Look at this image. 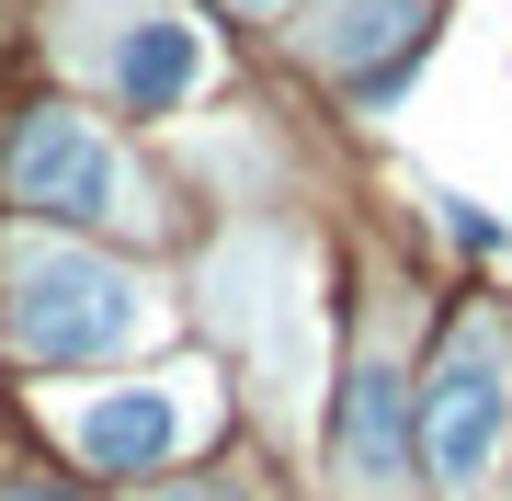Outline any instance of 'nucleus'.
<instances>
[{"label":"nucleus","mask_w":512,"mask_h":501,"mask_svg":"<svg viewBox=\"0 0 512 501\" xmlns=\"http://www.w3.org/2000/svg\"><path fill=\"white\" fill-rule=\"evenodd\" d=\"M239 12H285V0H239Z\"/></svg>","instance_id":"obj_9"},{"label":"nucleus","mask_w":512,"mask_h":501,"mask_svg":"<svg viewBox=\"0 0 512 501\" xmlns=\"http://www.w3.org/2000/svg\"><path fill=\"white\" fill-rule=\"evenodd\" d=\"M57 433H69V456L103 467V479H148V467H171L205 433V388H183V376H160V388H103V399L57 410Z\"/></svg>","instance_id":"obj_4"},{"label":"nucleus","mask_w":512,"mask_h":501,"mask_svg":"<svg viewBox=\"0 0 512 501\" xmlns=\"http://www.w3.org/2000/svg\"><path fill=\"white\" fill-rule=\"evenodd\" d=\"M148 501H251L239 479H171V490H148Z\"/></svg>","instance_id":"obj_8"},{"label":"nucleus","mask_w":512,"mask_h":501,"mask_svg":"<svg viewBox=\"0 0 512 501\" xmlns=\"http://www.w3.org/2000/svg\"><path fill=\"white\" fill-rule=\"evenodd\" d=\"M0 171H12V205H35V217H57V228H103V217L148 228V217H160V205L137 194L126 149H114L92 114H35Z\"/></svg>","instance_id":"obj_3"},{"label":"nucleus","mask_w":512,"mask_h":501,"mask_svg":"<svg viewBox=\"0 0 512 501\" xmlns=\"http://www.w3.org/2000/svg\"><path fill=\"white\" fill-rule=\"evenodd\" d=\"M0 331L35 365H103L160 342V285L80 240H0Z\"/></svg>","instance_id":"obj_1"},{"label":"nucleus","mask_w":512,"mask_h":501,"mask_svg":"<svg viewBox=\"0 0 512 501\" xmlns=\"http://www.w3.org/2000/svg\"><path fill=\"white\" fill-rule=\"evenodd\" d=\"M330 456H342V479H399V456H410V376L387 365V353H365V365L342 376Z\"/></svg>","instance_id":"obj_6"},{"label":"nucleus","mask_w":512,"mask_h":501,"mask_svg":"<svg viewBox=\"0 0 512 501\" xmlns=\"http://www.w3.org/2000/svg\"><path fill=\"white\" fill-rule=\"evenodd\" d=\"M501 422H512V365H501V331L490 319H467L456 342H444V365L421 376L410 399V456L433 467L444 490H478L501 456Z\"/></svg>","instance_id":"obj_2"},{"label":"nucleus","mask_w":512,"mask_h":501,"mask_svg":"<svg viewBox=\"0 0 512 501\" xmlns=\"http://www.w3.org/2000/svg\"><path fill=\"white\" fill-rule=\"evenodd\" d=\"M421 12H433V0H330V23H319V57H330V69H365L376 46L399 57V46L421 35Z\"/></svg>","instance_id":"obj_7"},{"label":"nucleus","mask_w":512,"mask_h":501,"mask_svg":"<svg viewBox=\"0 0 512 501\" xmlns=\"http://www.w3.org/2000/svg\"><path fill=\"white\" fill-rule=\"evenodd\" d=\"M103 92L126 103V114H171V103H194L205 92V35L183 12H137V23H114L103 35Z\"/></svg>","instance_id":"obj_5"}]
</instances>
